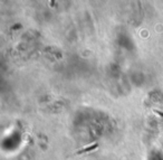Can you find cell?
I'll return each mask as SVG.
<instances>
[{"instance_id":"cell-1","label":"cell","mask_w":163,"mask_h":160,"mask_svg":"<svg viewBox=\"0 0 163 160\" xmlns=\"http://www.w3.org/2000/svg\"><path fill=\"white\" fill-rule=\"evenodd\" d=\"M97 147H98V144H97V143H94V144H92V146H89V147H86V148H84V149H82V150L77 151V155H80V153H85V152H87V151H92V150L96 149Z\"/></svg>"}]
</instances>
